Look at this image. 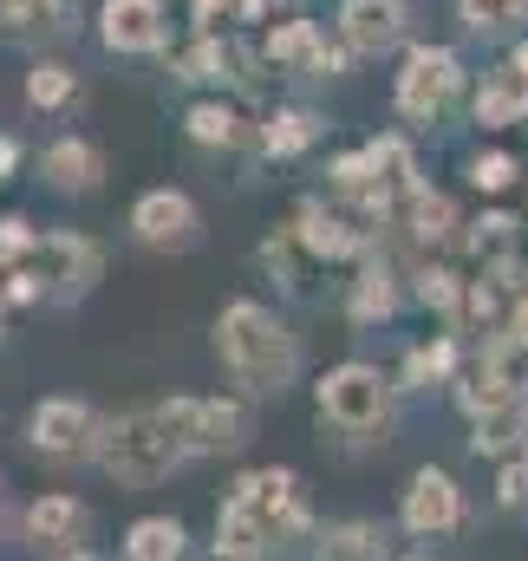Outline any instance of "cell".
<instances>
[{
	"label": "cell",
	"mask_w": 528,
	"mask_h": 561,
	"mask_svg": "<svg viewBox=\"0 0 528 561\" xmlns=\"http://www.w3.org/2000/svg\"><path fill=\"white\" fill-rule=\"evenodd\" d=\"M457 85H463V66H457L450 46H411L404 72H398V112L417 118V125H431L457 99Z\"/></svg>",
	"instance_id": "obj_6"
},
{
	"label": "cell",
	"mask_w": 528,
	"mask_h": 561,
	"mask_svg": "<svg viewBox=\"0 0 528 561\" xmlns=\"http://www.w3.org/2000/svg\"><path fill=\"white\" fill-rule=\"evenodd\" d=\"M72 92H79V79H72L66 66H53V59L26 72V105H33V112H59Z\"/></svg>",
	"instance_id": "obj_25"
},
{
	"label": "cell",
	"mask_w": 528,
	"mask_h": 561,
	"mask_svg": "<svg viewBox=\"0 0 528 561\" xmlns=\"http://www.w3.org/2000/svg\"><path fill=\"white\" fill-rule=\"evenodd\" d=\"M99 33L112 53H157L163 46V0H105Z\"/></svg>",
	"instance_id": "obj_11"
},
{
	"label": "cell",
	"mask_w": 528,
	"mask_h": 561,
	"mask_svg": "<svg viewBox=\"0 0 528 561\" xmlns=\"http://www.w3.org/2000/svg\"><path fill=\"white\" fill-rule=\"evenodd\" d=\"M463 523V490L450 483V470H417L404 490V529L411 536H450Z\"/></svg>",
	"instance_id": "obj_9"
},
{
	"label": "cell",
	"mask_w": 528,
	"mask_h": 561,
	"mask_svg": "<svg viewBox=\"0 0 528 561\" xmlns=\"http://www.w3.org/2000/svg\"><path fill=\"white\" fill-rule=\"evenodd\" d=\"M404 216H411V236H417V242H444V236H450V203H444L437 190H417V196L404 203Z\"/></svg>",
	"instance_id": "obj_27"
},
{
	"label": "cell",
	"mask_w": 528,
	"mask_h": 561,
	"mask_svg": "<svg viewBox=\"0 0 528 561\" xmlns=\"http://www.w3.org/2000/svg\"><path fill=\"white\" fill-rule=\"evenodd\" d=\"M39 176H46L53 190H66V196H85V190H99L105 157H99L85 138H53L46 157H39Z\"/></svg>",
	"instance_id": "obj_12"
},
{
	"label": "cell",
	"mask_w": 528,
	"mask_h": 561,
	"mask_svg": "<svg viewBox=\"0 0 528 561\" xmlns=\"http://www.w3.org/2000/svg\"><path fill=\"white\" fill-rule=\"evenodd\" d=\"M496 503H503V510H516V503H528V457H523V463H509V470H503V483H496Z\"/></svg>",
	"instance_id": "obj_34"
},
{
	"label": "cell",
	"mask_w": 528,
	"mask_h": 561,
	"mask_svg": "<svg viewBox=\"0 0 528 561\" xmlns=\"http://www.w3.org/2000/svg\"><path fill=\"white\" fill-rule=\"evenodd\" d=\"M523 424H528V405L516 399V405H503V412H490V419H477V437H470V450H477V457H483V450H509Z\"/></svg>",
	"instance_id": "obj_26"
},
{
	"label": "cell",
	"mask_w": 528,
	"mask_h": 561,
	"mask_svg": "<svg viewBox=\"0 0 528 561\" xmlns=\"http://www.w3.org/2000/svg\"><path fill=\"white\" fill-rule=\"evenodd\" d=\"M313 138H320V118L313 112H274L267 131H262V150L267 157H300Z\"/></svg>",
	"instance_id": "obj_21"
},
{
	"label": "cell",
	"mask_w": 528,
	"mask_h": 561,
	"mask_svg": "<svg viewBox=\"0 0 528 561\" xmlns=\"http://www.w3.org/2000/svg\"><path fill=\"white\" fill-rule=\"evenodd\" d=\"M340 33H346V53H392L404 39V0H340Z\"/></svg>",
	"instance_id": "obj_10"
},
{
	"label": "cell",
	"mask_w": 528,
	"mask_h": 561,
	"mask_svg": "<svg viewBox=\"0 0 528 561\" xmlns=\"http://www.w3.org/2000/svg\"><path fill=\"white\" fill-rule=\"evenodd\" d=\"M99 431L105 424L92 419L79 399H39L33 419H26V437L39 457H99Z\"/></svg>",
	"instance_id": "obj_7"
},
{
	"label": "cell",
	"mask_w": 528,
	"mask_h": 561,
	"mask_svg": "<svg viewBox=\"0 0 528 561\" xmlns=\"http://www.w3.org/2000/svg\"><path fill=\"white\" fill-rule=\"evenodd\" d=\"M0 320H7V307H0Z\"/></svg>",
	"instance_id": "obj_40"
},
{
	"label": "cell",
	"mask_w": 528,
	"mask_h": 561,
	"mask_svg": "<svg viewBox=\"0 0 528 561\" xmlns=\"http://www.w3.org/2000/svg\"><path fill=\"white\" fill-rule=\"evenodd\" d=\"M229 66H236V53H229L222 39H203V46L183 59V79H229Z\"/></svg>",
	"instance_id": "obj_29"
},
{
	"label": "cell",
	"mask_w": 528,
	"mask_h": 561,
	"mask_svg": "<svg viewBox=\"0 0 528 561\" xmlns=\"http://www.w3.org/2000/svg\"><path fill=\"white\" fill-rule=\"evenodd\" d=\"M163 412H170V424H176V437H183V450H190V457L242 450V444H249V431H255L242 399H170Z\"/></svg>",
	"instance_id": "obj_5"
},
{
	"label": "cell",
	"mask_w": 528,
	"mask_h": 561,
	"mask_svg": "<svg viewBox=\"0 0 528 561\" xmlns=\"http://www.w3.org/2000/svg\"><path fill=\"white\" fill-rule=\"evenodd\" d=\"M125 561H183V523L176 516H144V523H131Z\"/></svg>",
	"instance_id": "obj_19"
},
{
	"label": "cell",
	"mask_w": 528,
	"mask_h": 561,
	"mask_svg": "<svg viewBox=\"0 0 528 561\" xmlns=\"http://www.w3.org/2000/svg\"><path fill=\"white\" fill-rule=\"evenodd\" d=\"M320 561H386V529L379 523H333L320 536Z\"/></svg>",
	"instance_id": "obj_20"
},
{
	"label": "cell",
	"mask_w": 528,
	"mask_h": 561,
	"mask_svg": "<svg viewBox=\"0 0 528 561\" xmlns=\"http://www.w3.org/2000/svg\"><path fill=\"white\" fill-rule=\"evenodd\" d=\"M516 72L528 79V46H516Z\"/></svg>",
	"instance_id": "obj_37"
},
{
	"label": "cell",
	"mask_w": 528,
	"mask_h": 561,
	"mask_svg": "<svg viewBox=\"0 0 528 561\" xmlns=\"http://www.w3.org/2000/svg\"><path fill=\"white\" fill-rule=\"evenodd\" d=\"M313 255H326V262H346V255H359L366 249V236H353V222H340V216H326V209H300V229H294Z\"/></svg>",
	"instance_id": "obj_17"
},
{
	"label": "cell",
	"mask_w": 528,
	"mask_h": 561,
	"mask_svg": "<svg viewBox=\"0 0 528 561\" xmlns=\"http://www.w3.org/2000/svg\"><path fill=\"white\" fill-rule=\"evenodd\" d=\"M457 13L470 33H509L528 20V0H457Z\"/></svg>",
	"instance_id": "obj_24"
},
{
	"label": "cell",
	"mask_w": 528,
	"mask_h": 561,
	"mask_svg": "<svg viewBox=\"0 0 528 561\" xmlns=\"http://www.w3.org/2000/svg\"><path fill=\"white\" fill-rule=\"evenodd\" d=\"M59 561H99V556H85V549H72V556H59Z\"/></svg>",
	"instance_id": "obj_38"
},
{
	"label": "cell",
	"mask_w": 528,
	"mask_h": 561,
	"mask_svg": "<svg viewBox=\"0 0 528 561\" xmlns=\"http://www.w3.org/2000/svg\"><path fill=\"white\" fill-rule=\"evenodd\" d=\"M26 542H39V549H59V542H79V529H85V503L79 496H39L33 510H26Z\"/></svg>",
	"instance_id": "obj_14"
},
{
	"label": "cell",
	"mask_w": 528,
	"mask_h": 561,
	"mask_svg": "<svg viewBox=\"0 0 528 561\" xmlns=\"http://www.w3.org/2000/svg\"><path fill=\"white\" fill-rule=\"evenodd\" d=\"M523 405H528V386H523Z\"/></svg>",
	"instance_id": "obj_39"
},
{
	"label": "cell",
	"mask_w": 528,
	"mask_h": 561,
	"mask_svg": "<svg viewBox=\"0 0 528 561\" xmlns=\"http://www.w3.org/2000/svg\"><path fill=\"white\" fill-rule=\"evenodd\" d=\"M470 183L477 190H509L516 183V157H477L470 163Z\"/></svg>",
	"instance_id": "obj_32"
},
{
	"label": "cell",
	"mask_w": 528,
	"mask_h": 561,
	"mask_svg": "<svg viewBox=\"0 0 528 561\" xmlns=\"http://www.w3.org/2000/svg\"><path fill=\"white\" fill-rule=\"evenodd\" d=\"M457 366V346L450 340H431V346H417L411 359H404V386H431V379H444Z\"/></svg>",
	"instance_id": "obj_28"
},
{
	"label": "cell",
	"mask_w": 528,
	"mask_h": 561,
	"mask_svg": "<svg viewBox=\"0 0 528 561\" xmlns=\"http://www.w3.org/2000/svg\"><path fill=\"white\" fill-rule=\"evenodd\" d=\"M477 255L509 262V255H516V222H509V216H483V222H477Z\"/></svg>",
	"instance_id": "obj_30"
},
{
	"label": "cell",
	"mask_w": 528,
	"mask_h": 561,
	"mask_svg": "<svg viewBox=\"0 0 528 561\" xmlns=\"http://www.w3.org/2000/svg\"><path fill=\"white\" fill-rule=\"evenodd\" d=\"M92 275H99L92 242H79V236H33V249L13 262L7 294L13 300H33V294H59V287H85Z\"/></svg>",
	"instance_id": "obj_4"
},
{
	"label": "cell",
	"mask_w": 528,
	"mask_h": 561,
	"mask_svg": "<svg viewBox=\"0 0 528 561\" xmlns=\"http://www.w3.org/2000/svg\"><path fill=\"white\" fill-rule=\"evenodd\" d=\"M267 59H274V66H307V72H320L326 39L313 33V20H280V26L267 33Z\"/></svg>",
	"instance_id": "obj_18"
},
{
	"label": "cell",
	"mask_w": 528,
	"mask_h": 561,
	"mask_svg": "<svg viewBox=\"0 0 528 561\" xmlns=\"http://www.w3.org/2000/svg\"><path fill=\"white\" fill-rule=\"evenodd\" d=\"M0 26H7V39H53V33H66L72 26V7L66 0H0Z\"/></svg>",
	"instance_id": "obj_15"
},
{
	"label": "cell",
	"mask_w": 528,
	"mask_h": 561,
	"mask_svg": "<svg viewBox=\"0 0 528 561\" xmlns=\"http://www.w3.org/2000/svg\"><path fill=\"white\" fill-rule=\"evenodd\" d=\"M216 353L229 366V379L255 399H280L300 379V346L294 333L267 313L262 300H229L216 320Z\"/></svg>",
	"instance_id": "obj_1"
},
{
	"label": "cell",
	"mask_w": 528,
	"mask_h": 561,
	"mask_svg": "<svg viewBox=\"0 0 528 561\" xmlns=\"http://www.w3.org/2000/svg\"><path fill=\"white\" fill-rule=\"evenodd\" d=\"M516 118H528V79L509 66V72H496V79L477 92V125H483V131H503V125H516Z\"/></svg>",
	"instance_id": "obj_16"
},
{
	"label": "cell",
	"mask_w": 528,
	"mask_h": 561,
	"mask_svg": "<svg viewBox=\"0 0 528 561\" xmlns=\"http://www.w3.org/2000/svg\"><path fill=\"white\" fill-rule=\"evenodd\" d=\"M280 7H287V0H229V13H236V20H274Z\"/></svg>",
	"instance_id": "obj_35"
},
{
	"label": "cell",
	"mask_w": 528,
	"mask_h": 561,
	"mask_svg": "<svg viewBox=\"0 0 528 561\" xmlns=\"http://www.w3.org/2000/svg\"><path fill=\"white\" fill-rule=\"evenodd\" d=\"M392 313H398L392 275H386V268H366V275H359V294H353V320L372 327V320H392Z\"/></svg>",
	"instance_id": "obj_23"
},
{
	"label": "cell",
	"mask_w": 528,
	"mask_h": 561,
	"mask_svg": "<svg viewBox=\"0 0 528 561\" xmlns=\"http://www.w3.org/2000/svg\"><path fill=\"white\" fill-rule=\"evenodd\" d=\"M183 125H190V138H196V144H222V150H236V144L249 138V131H242V118H236L229 105H190V118H183Z\"/></svg>",
	"instance_id": "obj_22"
},
{
	"label": "cell",
	"mask_w": 528,
	"mask_h": 561,
	"mask_svg": "<svg viewBox=\"0 0 528 561\" xmlns=\"http://www.w3.org/2000/svg\"><path fill=\"white\" fill-rule=\"evenodd\" d=\"M33 249V236H26V222L20 216H0V262H20Z\"/></svg>",
	"instance_id": "obj_33"
},
{
	"label": "cell",
	"mask_w": 528,
	"mask_h": 561,
	"mask_svg": "<svg viewBox=\"0 0 528 561\" xmlns=\"http://www.w3.org/2000/svg\"><path fill=\"white\" fill-rule=\"evenodd\" d=\"M320 419L333 431H346V437H372V431L392 424V386L379 379V366L346 359L320 379Z\"/></svg>",
	"instance_id": "obj_3"
},
{
	"label": "cell",
	"mask_w": 528,
	"mask_h": 561,
	"mask_svg": "<svg viewBox=\"0 0 528 561\" xmlns=\"http://www.w3.org/2000/svg\"><path fill=\"white\" fill-rule=\"evenodd\" d=\"M131 229L144 249H190L196 242V203L183 190H144L131 209Z\"/></svg>",
	"instance_id": "obj_8"
},
{
	"label": "cell",
	"mask_w": 528,
	"mask_h": 561,
	"mask_svg": "<svg viewBox=\"0 0 528 561\" xmlns=\"http://www.w3.org/2000/svg\"><path fill=\"white\" fill-rule=\"evenodd\" d=\"M417 300H424V307H437V313H457V275L424 268V275H417Z\"/></svg>",
	"instance_id": "obj_31"
},
{
	"label": "cell",
	"mask_w": 528,
	"mask_h": 561,
	"mask_svg": "<svg viewBox=\"0 0 528 561\" xmlns=\"http://www.w3.org/2000/svg\"><path fill=\"white\" fill-rule=\"evenodd\" d=\"M13 157H20V144H13V138H0V176H7V163H13Z\"/></svg>",
	"instance_id": "obj_36"
},
{
	"label": "cell",
	"mask_w": 528,
	"mask_h": 561,
	"mask_svg": "<svg viewBox=\"0 0 528 561\" xmlns=\"http://www.w3.org/2000/svg\"><path fill=\"white\" fill-rule=\"evenodd\" d=\"M267 542H280V536L262 523V510H255L249 496H229L222 516H216V556L222 561H255Z\"/></svg>",
	"instance_id": "obj_13"
},
{
	"label": "cell",
	"mask_w": 528,
	"mask_h": 561,
	"mask_svg": "<svg viewBox=\"0 0 528 561\" xmlns=\"http://www.w3.org/2000/svg\"><path fill=\"white\" fill-rule=\"evenodd\" d=\"M183 457H190V450H183V437H176V424H170L163 405L118 412V419L99 431V463H105V477H118V483H131V490L163 483Z\"/></svg>",
	"instance_id": "obj_2"
}]
</instances>
